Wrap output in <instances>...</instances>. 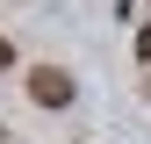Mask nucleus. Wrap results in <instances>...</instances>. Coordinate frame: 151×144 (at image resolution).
<instances>
[{
  "instance_id": "nucleus-1",
  "label": "nucleus",
  "mask_w": 151,
  "mask_h": 144,
  "mask_svg": "<svg viewBox=\"0 0 151 144\" xmlns=\"http://www.w3.org/2000/svg\"><path fill=\"white\" fill-rule=\"evenodd\" d=\"M29 94H36V108H65V101H72V72L36 65V72H29Z\"/></svg>"
},
{
  "instance_id": "nucleus-2",
  "label": "nucleus",
  "mask_w": 151,
  "mask_h": 144,
  "mask_svg": "<svg viewBox=\"0 0 151 144\" xmlns=\"http://www.w3.org/2000/svg\"><path fill=\"white\" fill-rule=\"evenodd\" d=\"M137 58H151V22H144V36H137Z\"/></svg>"
},
{
  "instance_id": "nucleus-3",
  "label": "nucleus",
  "mask_w": 151,
  "mask_h": 144,
  "mask_svg": "<svg viewBox=\"0 0 151 144\" xmlns=\"http://www.w3.org/2000/svg\"><path fill=\"white\" fill-rule=\"evenodd\" d=\"M0 65H14V43H7V36H0Z\"/></svg>"
}]
</instances>
